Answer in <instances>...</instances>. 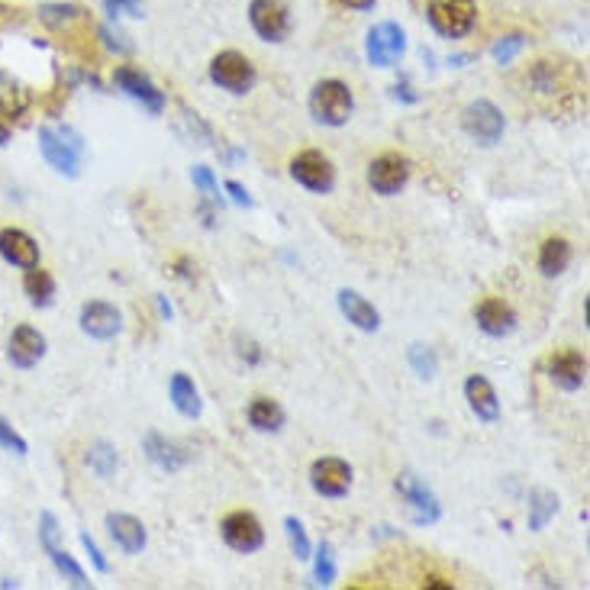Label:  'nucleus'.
<instances>
[{
  "mask_svg": "<svg viewBox=\"0 0 590 590\" xmlns=\"http://www.w3.org/2000/svg\"><path fill=\"white\" fill-rule=\"evenodd\" d=\"M0 445L4 449H10V452H17V455H26L30 452V445H26V439L23 436H17V429H13L4 416H0Z\"/></svg>",
  "mask_w": 590,
  "mask_h": 590,
  "instance_id": "nucleus-38",
  "label": "nucleus"
},
{
  "mask_svg": "<svg viewBox=\"0 0 590 590\" xmlns=\"http://www.w3.org/2000/svg\"><path fill=\"white\" fill-rule=\"evenodd\" d=\"M255 78H258L255 65L242 52L229 49V52H220L217 59L210 62V81L226 94H236V97L249 94L255 88Z\"/></svg>",
  "mask_w": 590,
  "mask_h": 590,
  "instance_id": "nucleus-5",
  "label": "nucleus"
},
{
  "mask_svg": "<svg viewBox=\"0 0 590 590\" xmlns=\"http://www.w3.org/2000/svg\"><path fill=\"white\" fill-rule=\"evenodd\" d=\"M246 416H249V426L255 429V433H281L284 420H287L281 404L278 400H271V397H255L249 404V410H246Z\"/></svg>",
  "mask_w": 590,
  "mask_h": 590,
  "instance_id": "nucleus-26",
  "label": "nucleus"
},
{
  "mask_svg": "<svg viewBox=\"0 0 590 590\" xmlns=\"http://www.w3.org/2000/svg\"><path fill=\"white\" fill-rule=\"evenodd\" d=\"M545 374L555 387L574 394L587 384V358L578 349H558L545 358Z\"/></svg>",
  "mask_w": 590,
  "mask_h": 590,
  "instance_id": "nucleus-13",
  "label": "nucleus"
},
{
  "mask_svg": "<svg viewBox=\"0 0 590 590\" xmlns=\"http://www.w3.org/2000/svg\"><path fill=\"white\" fill-rule=\"evenodd\" d=\"M88 465L100 474V478H110V474L120 468V455L110 442H94L88 452Z\"/></svg>",
  "mask_w": 590,
  "mask_h": 590,
  "instance_id": "nucleus-31",
  "label": "nucleus"
},
{
  "mask_svg": "<svg viewBox=\"0 0 590 590\" xmlns=\"http://www.w3.org/2000/svg\"><path fill=\"white\" fill-rule=\"evenodd\" d=\"M291 178L310 194H329L336 187V168L323 152L304 149L291 158Z\"/></svg>",
  "mask_w": 590,
  "mask_h": 590,
  "instance_id": "nucleus-7",
  "label": "nucleus"
},
{
  "mask_svg": "<svg viewBox=\"0 0 590 590\" xmlns=\"http://www.w3.org/2000/svg\"><path fill=\"white\" fill-rule=\"evenodd\" d=\"M284 532H287V542H291V552L297 555V561H307L310 558V539H307L304 523H300L297 516H287Z\"/></svg>",
  "mask_w": 590,
  "mask_h": 590,
  "instance_id": "nucleus-37",
  "label": "nucleus"
},
{
  "mask_svg": "<svg viewBox=\"0 0 590 590\" xmlns=\"http://www.w3.org/2000/svg\"><path fill=\"white\" fill-rule=\"evenodd\" d=\"M168 394H171V404H175V410H178L181 416H187V420H197V416L204 413V400H200L197 384H194L191 378H187L184 371L171 374Z\"/></svg>",
  "mask_w": 590,
  "mask_h": 590,
  "instance_id": "nucleus-25",
  "label": "nucleus"
},
{
  "mask_svg": "<svg viewBox=\"0 0 590 590\" xmlns=\"http://www.w3.org/2000/svg\"><path fill=\"white\" fill-rule=\"evenodd\" d=\"M407 358H410V368L420 374V378H436V371H439V358H436V352L429 349V345H410V352H407Z\"/></svg>",
  "mask_w": 590,
  "mask_h": 590,
  "instance_id": "nucleus-34",
  "label": "nucleus"
},
{
  "mask_svg": "<svg viewBox=\"0 0 590 590\" xmlns=\"http://www.w3.org/2000/svg\"><path fill=\"white\" fill-rule=\"evenodd\" d=\"M426 20L442 39H465L478 26V7L474 0H429Z\"/></svg>",
  "mask_w": 590,
  "mask_h": 590,
  "instance_id": "nucleus-3",
  "label": "nucleus"
},
{
  "mask_svg": "<svg viewBox=\"0 0 590 590\" xmlns=\"http://www.w3.org/2000/svg\"><path fill=\"white\" fill-rule=\"evenodd\" d=\"M523 49H526V36L523 33H513V36H500L494 46H491V55H494L497 65H510Z\"/></svg>",
  "mask_w": 590,
  "mask_h": 590,
  "instance_id": "nucleus-36",
  "label": "nucleus"
},
{
  "mask_svg": "<svg viewBox=\"0 0 590 590\" xmlns=\"http://www.w3.org/2000/svg\"><path fill=\"white\" fill-rule=\"evenodd\" d=\"M249 23L265 42H284L291 36V10L281 0H252L249 4Z\"/></svg>",
  "mask_w": 590,
  "mask_h": 590,
  "instance_id": "nucleus-12",
  "label": "nucleus"
},
{
  "mask_svg": "<svg viewBox=\"0 0 590 590\" xmlns=\"http://www.w3.org/2000/svg\"><path fill=\"white\" fill-rule=\"evenodd\" d=\"M81 545H84V552H88L91 555V565L100 571V574H107L110 571V561L104 558V555H100V549H97V542L88 536V532H81Z\"/></svg>",
  "mask_w": 590,
  "mask_h": 590,
  "instance_id": "nucleus-40",
  "label": "nucleus"
},
{
  "mask_svg": "<svg viewBox=\"0 0 590 590\" xmlns=\"http://www.w3.org/2000/svg\"><path fill=\"white\" fill-rule=\"evenodd\" d=\"M113 84L126 94V97H133L136 104H142L149 113H162L165 110V94L155 88L152 84V78L149 75H142L139 68H133V65H120L117 71H113Z\"/></svg>",
  "mask_w": 590,
  "mask_h": 590,
  "instance_id": "nucleus-16",
  "label": "nucleus"
},
{
  "mask_svg": "<svg viewBox=\"0 0 590 590\" xmlns=\"http://www.w3.org/2000/svg\"><path fill=\"white\" fill-rule=\"evenodd\" d=\"M226 191L233 194V200H236L239 207H252V197H249V191H246V187H242L239 181H229V184H226Z\"/></svg>",
  "mask_w": 590,
  "mask_h": 590,
  "instance_id": "nucleus-41",
  "label": "nucleus"
},
{
  "mask_svg": "<svg viewBox=\"0 0 590 590\" xmlns=\"http://www.w3.org/2000/svg\"><path fill=\"white\" fill-rule=\"evenodd\" d=\"M26 107H30V91H26L13 75L0 71V113L17 117V113H23Z\"/></svg>",
  "mask_w": 590,
  "mask_h": 590,
  "instance_id": "nucleus-28",
  "label": "nucleus"
},
{
  "mask_svg": "<svg viewBox=\"0 0 590 590\" xmlns=\"http://www.w3.org/2000/svg\"><path fill=\"white\" fill-rule=\"evenodd\" d=\"M349 7H355V10H368V7H374V0H345Z\"/></svg>",
  "mask_w": 590,
  "mask_h": 590,
  "instance_id": "nucleus-44",
  "label": "nucleus"
},
{
  "mask_svg": "<svg viewBox=\"0 0 590 590\" xmlns=\"http://www.w3.org/2000/svg\"><path fill=\"white\" fill-rule=\"evenodd\" d=\"M313 578L320 587H333L336 584V552L329 542H320L316 549V561H313Z\"/></svg>",
  "mask_w": 590,
  "mask_h": 590,
  "instance_id": "nucleus-32",
  "label": "nucleus"
},
{
  "mask_svg": "<svg viewBox=\"0 0 590 590\" xmlns=\"http://www.w3.org/2000/svg\"><path fill=\"white\" fill-rule=\"evenodd\" d=\"M0 258L13 268L30 271L39 265V242L26 233V229L7 226V229H0Z\"/></svg>",
  "mask_w": 590,
  "mask_h": 590,
  "instance_id": "nucleus-18",
  "label": "nucleus"
},
{
  "mask_svg": "<svg viewBox=\"0 0 590 590\" xmlns=\"http://www.w3.org/2000/svg\"><path fill=\"white\" fill-rule=\"evenodd\" d=\"M529 88L536 97H561L565 94V78H561V65L555 62H536L529 68Z\"/></svg>",
  "mask_w": 590,
  "mask_h": 590,
  "instance_id": "nucleus-27",
  "label": "nucleus"
},
{
  "mask_svg": "<svg viewBox=\"0 0 590 590\" xmlns=\"http://www.w3.org/2000/svg\"><path fill=\"white\" fill-rule=\"evenodd\" d=\"M59 539H62L59 520H55L52 513H42V520H39V542H42V549H46V555L52 558L55 571H59L71 587H81V590H84V587H91L88 574H84L78 561L62 549Z\"/></svg>",
  "mask_w": 590,
  "mask_h": 590,
  "instance_id": "nucleus-8",
  "label": "nucleus"
},
{
  "mask_svg": "<svg viewBox=\"0 0 590 590\" xmlns=\"http://www.w3.org/2000/svg\"><path fill=\"white\" fill-rule=\"evenodd\" d=\"M474 323L484 336L491 339H507L516 333V326H520V316L516 310L507 304V300L500 297H484L478 307H474Z\"/></svg>",
  "mask_w": 590,
  "mask_h": 590,
  "instance_id": "nucleus-15",
  "label": "nucleus"
},
{
  "mask_svg": "<svg viewBox=\"0 0 590 590\" xmlns=\"http://www.w3.org/2000/svg\"><path fill=\"white\" fill-rule=\"evenodd\" d=\"M81 17H84V10L75 4H46L39 10V20L52 26V30H62V26H68V23H78Z\"/></svg>",
  "mask_w": 590,
  "mask_h": 590,
  "instance_id": "nucleus-33",
  "label": "nucleus"
},
{
  "mask_svg": "<svg viewBox=\"0 0 590 590\" xmlns=\"http://www.w3.org/2000/svg\"><path fill=\"white\" fill-rule=\"evenodd\" d=\"M339 310L345 320H349L355 329H362V333H378L381 329L378 307H374L371 300H365L358 291H339Z\"/></svg>",
  "mask_w": 590,
  "mask_h": 590,
  "instance_id": "nucleus-22",
  "label": "nucleus"
},
{
  "mask_svg": "<svg viewBox=\"0 0 590 590\" xmlns=\"http://www.w3.org/2000/svg\"><path fill=\"white\" fill-rule=\"evenodd\" d=\"M410 181V162L400 155H378L368 165V187L381 197H394Z\"/></svg>",
  "mask_w": 590,
  "mask_h": 590,
  "instance_id": "nucleus-14",
  "label": "nucleus"
},
{
  "mask_svg": "<svg viewBox=\"0 0 590 590\" xmlns=\"http://www.w3.org/2000/svg\"><path fill=\"white\" fill-rule=\"evenodd\" d=\"M107 532H110V539L117 542V549L126 555H139L149 542L146 526L129 513H107Z\"/></svg>",
  "mask_w": 590,
  "mask_h": 590,
  "instance_id": "nucleus-21",
  "label": "nucleus"
},
{
  "mask_svg": "<svg viewBox=\"0 0 590 590\" xmlns=\"http://www.w3.org/2000/svg\"><path fill=\"white\" fill-rule=\"evenodd\" d=\"M352 481H355V471H352L349 462H345V458L323 455V458H316V462L310 465V487H313L316 497L342 500L345 494L352 491Z\"/></svg>",
  "mask_w": 590,
  "mask_h": 590,
  "instance_id": "nucleus-6",
  "label": "nucleus"
},
{
  "mask_svg": "<svg viewBox=\"0 0 590 590\" xmlns=\"http://www.w3.org/2000/svg\"><path fill=\"white\" fill-rule=\"evenodd\" d=\"M558 513V497L552 491H545V487H536V491L529 494V529H545L549 520Z\"/></svg>",
  "mask_w": 590,
  "mask_h": 590,
  "instance_id": "nucleus-30",
  "label": "nucleus"
},
{
  "mask_svg": "<svg viewBox=\"0 0 590 590\" xmlns=\"http://www.w3.org/2000/svg\"><path fill=\"white\" fill-rule=\"evenodd\" d=\"M462 129H465V136H471L474 142H478V146L491 149L503 139L507 120H503V113H500L497 104L481 97V100H471V104L462 110Z\"/></svg>",
  "mask_w": 590,
  "mask_h": 590,
  "instance_id": "nucleus-4",
  "label": "nucleus"
},
{
  "mask_svg": "<svg viewBox=\"0 0 590 590\" xmlns=\"http://www.w3.org/2000/svg\"><path fill=\"white\" fill-rule=\"evenodd\" d=\"M239 345H242V349H239V355L246 358L249 365H258V362H262V352L255 349V342H242V339H239Z\"/></svg>",
  "mask_w": 590,
  "mask_h": 590,
  "instance_id": "nucleus-42",
  "label": "nucleus"
},
{
  "mask_svg": "<svg viewBox=\"0 0 590 590\" xmlns=\"http://www.w3.org/2000/svg\"><path fill=\"white\" fill-rule=\"evenodd\" d=\"M310 113H313V120L323 123V126H333V129L345 126L352 120V113H355L352 88L345 81H339V78L320 81L310 91Z\"/></svg>",
  "mask_w": 590,
  "mask_h": 590,
  "instance_id": "nucleus-2",
  "label": "nucleus"
},
{
  "mask_svg": "<svg viewBox=\"0 0 590 590\" xmlns=\"http://www.w3.org/2000/svg\"><path fill=\"white\" fill-rule=\"evenodd\" d=\"M191 181H194L197 191L204 194L207 204H217V207H223L220 184H217V178H213V171H210L207 165H194V168H191Z\"/></svg>",
  "mask_w": 590,
  "mask_h": 590,
  "instance_id": "nucleus-35",
  "label": "nucleus"
},
{
  "mask_svg": "<svg viewBox=\"0 0 590 590\" xmlns=\"http://www.w3.org/2000/svg\"><path fill=\"white\" fill-rule=\"evenodd\" d=\"M23 291L26 297L33 300V307H49L52 297H55V278L49 271H42L39 265L26 271V281H23Z\"/></svg>",
  "mask_w": 590,
  "mask_h": 590,
  "instance_id": "nucleus-29",
  "label": "nucleus"
},
{
  "mask_svg": "<svg viewBox=\"0 0 590 590\" xmlns=\"http://www.w3.org/2000/svg\"><path fill=\"white\" fill-rule=\"evenodd\" d=\"M42 355H46V336L39 333V329L33 326H17L10 336V345H7V358L13 368H33L42 362Z\"/></svg>",
  "mask_w": 590,
  "mask_h": 590,
  "instance_id": "nucleus-19",
  "label": "nucleus"
},
{
  "mask_svg": "<svg viewBox=\"0 0 590 590\" xmlns=\"http://www.w3.org/2000/svg\"><path fill=\"white\" fill-rule=\"evenodd\" d=\"M10 142V126L4 123V117H0V146H7Z\"/></svg>",
  "mask_w": 590,
  "mask_h": 590,
  "instance_id": "nucleus-43",
  "label": "nucleus"
},
{
  "mask_svg": "<svg viewBox=\"0 0 590 590\" xmlns=\"http://www.w3.org/2000/svg\"><path fill=\"white\" fill-rule=\"evenodd\" d=\"M220 536L233 552L239 555H252L265 545V529L258 523V516L249 510H233L223 516L220 523Z\"/></svg>",
  "mask_w": 590,
  "mask_h": 590,
  "instance_id": "nucleus-10",
  "label": "nucleus"
},
{
  "mask_svg": "<svg viewBox=\"0 0 590 590\" xmlns=\"http://www.w3.org/2000/svg\"><path fill=\"white\" fill-rule=\"evenodd\" d=\"M39 152L42 158L59 171V175L78 178L84 162V139L71 126H42L39 129Z\"/></svg>",
  "mask_w": 590,
  "mask_h": 590,
  "instance_id": "nucleus-1",
  "label": "nucleus"
},
{
  "mask_svg": "<svg viewBox=\"0 0 590 590\" xmlns=\"http://www.w3.org/2000/svg\"><path fill=\"white\" fill-rule=\"evenodd\" d=\"M142 452H146V458L155 468H162L168 474H175L187 465V452L171 439H165L162 433H146V439H142Z\"/></svg>",
  "mask_w": 590,
  "mask_h": 590,
  "instance_id": "nucleus-23",
  "label": "nucleus"
},
{
  "mask_svg": "<svg viewBox=\"0 0 590 590\" xmlns=\"http://www.w3.org/2000/svg\"><path fill=\"white\" fill-rule=\"evenodd\" d=\"M104 7L110 17L126 13V17H142V0H104Z\"/></svg>",
  "mask_w": 590,
  "mask_h": 590,
  "instance_id": "nucleus-39",
  "label": "nucleus"
},
{
  "mask_svg": "<svg viewBox=\"0 0 590 590\" xmlns=\"http://www.w3.org/2000/svg\"><path fill=\"white\" fill-rule=\"evenodd\" d=\"M397 491L400 497L407 500V507H410V520L416 526H433L439 523V516H442V507H439V497L429 491V487L416 478L413 471L407 474H400L397 478Z\"/></svg>",
  "mask_w": 590,
  "mask_h": 590,
  "instance_id": "nucleus-11",
  "label": "nucleus"
},
{
  "mask_svg": "<svg viewBox=\"0 0 590 590\" xmlns=\"http://www.w3.org/2000/svg\"><path fill=\"white\" fill-rule=\"evenodd\" d=\"M571 242L565 236H549L539 246V271H542V278H561L568 271L571 265Z\"/></svg>",
  "mask_w": 590,
  "mask_h": 590,
  "instance_id": "nucleus-24",
  "label": "nucleus"
},
{
  "mask_svg": "<svg viewBox=\"0 0 590 590\" xmlns=\"http://www.w3.org/2000/svg\"><path fill=\"white\" fill-rule=\"evenodd\" d=\"M465 400H468V410L478 416L481 423L500 420V397L484 374H471V378L465 381Z\"/></svg>",
  "mask_w": 590,
  "mask_h": 590,
  "instance_id": "nucleus-20",
  "label": "nucleus"
},
{
  "mask_svg": "<svg viewBox=\"0 0 590 590\" xmlns=\"http://www.w3.org/2000/svg\"><path fill=\"white\" fill-rule=\"evenodd\" d=\"M78 323H81V333L88 336V339L110 342V339H117V336H120V329H123V316H120V310H117V307L107 304V300H91V304H84V307H81Z\"/></svg>",
  "mask_w": 590,
  "mask_h": 590,
  "instance_id": "nucleus-17",
  "label": "nucleus"
},
{
  "mask_svg": "<svg viewBox=\"0 0 590 590\" xmlns=\"http://www.w3.org/2000/svg\"><path fill=\"white\" fill-rule=\"evenodd\" d=\"M407 52V36L397 23L384 20L378 26H371L365 39V55L374 68H394Z\"/></svg>",
  "mask_w": 590,
  "mask_h": 590,
  "instance_id": "nucleus-9",
  "label": "nucleus"
}]
</instances>
